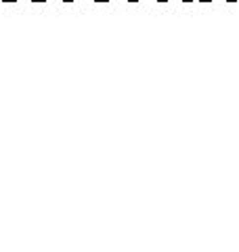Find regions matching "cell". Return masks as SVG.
Segmentation results:
<instances>
[{"label": "cell", "instance_id": "cell-6", "mask_svg": "<svg viewBox=\"0 0 239 252\" xmlns=\"http://www.w3.org/2000/svg\"><path fill=\"white\" fill-rule=\"evenodd\" d=\"M128 2H132V4H137V2H139V0H128Z\"/></svg>", "mask_w": 239, "mask_h": 252}, {"label": "cell", "instance_id": "cell-5", "mask_svg": "<svg viewBox=\"0 0 239 252\" xmlns=\"http://www.w3.org/2000/svg\"><path fill=\"white\" fill-rule=\"evenodd\" d=\"M31 2H36V4L40 2V4H42V2H49V0H31Z\"/></svg>", "mask_w": 239, "mask_h": 252}, {"label": "cell", "instance_id": "cell-4", "mask_svg": "<svg viewBox=\"0 0 239 252\" xmlns=\"http://www.w3.org/2000/svg\"><path fill=\"white\" fill-rule=\"evenodd\" d=\"M202 2L206 4V2H212V0H202ZM227 2H237V0H227Z\"/></svg>", "mask_w": 239, "mask_h": 252}, {"label": "cell", "instance_id": "cell-2", "mask_svg": "<svg viewBox=\"0 0 239 252\" xmlns=\"http://www.w3.org/2000/svg\"><path fill=\"white\" fill-rule=\"evenodd\" d=\"M159 4H164V2H168V0H157ZM182 2H193V0H182Z\"/></svg>", "mask_w": 239, "mask_h": 252}, {"label": "cell", "instance_id": "cell-3", "mask_svg": "<svg viewBox=\"0 0 239 252\" xmlns=\"http://www.w3.org/2000/svg\"><path fill=\"white\" fill-rule=\"evenodd\" d=\"M92 2H99V4H105V2H111V0H92Z\"/></svg>", "mask_w": 239, "mask_h": 252}, {"label": "cell", "instance_id": "cell-1", "mask_svg": "<svg viewBox=\"0 0 239 252\" xmlns=\"http://www.w3.org/2000/svg\"><path fill=\"white\" fill-rule=\"evenodd\" d=\"M0 2H4V4H13V2H19V0H0Z\"/></svg>", "mask_w": 239, "mask_h": 252}]
</instances>
